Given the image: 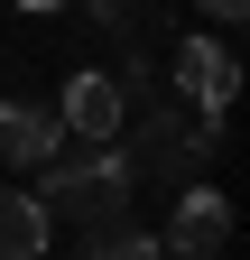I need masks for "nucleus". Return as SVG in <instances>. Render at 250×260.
Listing matches in <instances>:
<instances>
[{"label":"nucleus","instance_id":"f257e3e1","mask_svg":"<svg viewBox=\"0 0 250 260\" xmlns=\"http://www.w3.org/2000/svg\"><path fill=\"white\" fill-rule=\"evenodd\" d=\"M130 195H139V168H130V149L120 140H56L47 158V223H111V214H130Z\"/></svg>","mask_w":250,"mask_h":260},{"label":"nucleus","instance_id":"f03ea898","mask_svg":"<svg viewBox=\"0 0 250 260\" xmlns=\"http://www.w3.org/2000/svg\"><path fill=\"white\" fill-rule=\"evenodd\" d=\"M130 112H139V130H130L120 149H130V168H139V177L185 186V177H204L213 158H223L232 112H204V121H185V112H167V103H130Z\"/></svg>","mask_w":250,"mask_h":260},{"label":"nucleus","instance_id":"7ed1b4c3","mask_svg":"<svg viewBox=\"0 0 250 260\" xmlns=\"http://www.w3.org/2000/svg\"><path fill=\"white\" fill-rule=\"evenodd\" d=\"M223 242H232V205H223L213 186H195V177H185V186H176L167 233H158V251H176V260H223Z\"/></svg>","mask_w":250,"mask_h":260},{"label":"nucleus","instance_id":"20e7f679","mask_svg":"<svg viewBox=\"0 0 250 260\" xmlns=\"http://www.w3.org/2000/svg\"><path fill=\"white\" fill-rule=\"evenodd\" d=\"M176 93L195 112H232V93H241V56L223 47V38H195V28H185L176 38Z\"/></svg>","mask_w":250,"mask_h":260},{"label":"nucleus","instance_id":"39448f33","mask_svg":"<svg viewBox=\"0 0 250 260\" xmlns=\"http://www.w3.org/2000/svg\"><path fill=\"white\" fill-rule=\"evenodd\" d=\"M56 121H65V140H120V121H130V103H120V75H102V65L65 75V103H56Z\"/></svg>","mask_w":250,"mask_h":260},{"label":"nucleus","instance_id":"423d86ee","mask_svg":"<svg viewBox=\"0 0 250 260\" xmlns=\"http://www.w3.org/2000/svg\"><path fill=\"white\" fill-rule=\"evenodd\" d=\"M56 140H65V121L47 103H19V93H0V168H47Z\"/></svg>","mask_w":250,"mask_h":260},{"label":"nucleus","instance_id":"0eeeda50","mask_svg":"<svg viewBox=\"0 0 250 260\" xmlns=\"http://www.w3.org/2000/svg\"><path fill=\"white\" fill-rule=\"evenodd\" d=\"M0 260H47V205L0 186Z\"/></svg>","mask_w":250,"mask_h":260},{"label":"nucleus","instance_id":"6e6552de","mask_svg":"<svg viewBox=\"0 0 250 260\" xmlns=\"http://www.w3.org/2000/svg\"><path fill=\"white\" fill-rule=\"evenodd\" d=\"M74 260H167V251H158V233H139L130 214H111V223H84Z\"/></svg>","mask_w":250,"mask_h":260},{"label":"nucleus","instance_id":"1a4fd4ad","mask_svg":"<svg viewBox=\"0 0 250 260\" xmlns=\"http://www.w3.org/2000/svg\"><path fill=\"white\" fill-rule=\"evenodd\" d=\"M185 10H204L213 28H241V19H250V0H185Z\"/></svg>","mask_w":250,"mask_h":260},{"label":"nucleus","instance_id":"9d476101","mask_svg":"<svg viewBox=\"0 0 250 260\" xmlns=\"http://www.w3.org/2000/svg\"><path fill=\"white\" fill-rule=\"evenodd\" d=\"M19 10H37V19H47V10H65V0H19Z\"/></svg>","mask_w":250,"mask_h":260}]
</instances>
